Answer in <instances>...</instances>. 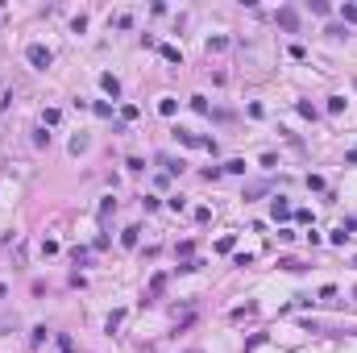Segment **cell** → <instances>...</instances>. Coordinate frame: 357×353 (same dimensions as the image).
<instances>
[{
	"instance_id": "3",
	"label": "cell",
	"mask_w": 357,
	"mask_h": 353,
	"mask_svg": "<svg viewBox=\"0 0 357 353\" xmlns=\"http://www.w3.org/2000/svg\"><path fill=\"white\" fill-rule=\"evenodd\" d=\"M100 84H104V91H112V96H117V91H121V84H117V79H112V75H104V79H100Z\"/></svg>"
},
{
	"instance_id": "5",
	"label": "cell",
	"mask_w": 357,
	"mask_h": 353,
	"mask_svg": "<svg viewBox=\"0 0 357 353\" xmlns=\"http://www.w3.org/2000/svg\"><path fill=\"white\" fill-rule=\"evenodd\" d=\"M158 112L170 116V112H175V100H170V96H166V100H158Z\"/></svg>"
},
{
	"instance_id": "2",
	"label": "cell",
	"mask_w": 357,
	"mask_h": 353,
	"mask_svg": "<svg viewBox=\"0 0 357 353\" xmlns=\"http://www.w3.org/2000/svg\"><path fill=\"white\" fill-rule=\"evenodd\" d=\"M274 216H291V204H286V199L279 195V199H274Z\"/></svg>"
},
{
	"instance_id": "4",
	"label": "cell",
	"mask_w": 357,
	"mask_h": 353,
	"mask_svg": "<svg viewBox=\"0 0 357 353\" xmlns=\"http://www.w3.org/2000/svg\"><path fill=\"white\" fill-rule=\"evenodd\" d=\"M279 21H283L286 29H295V13H291V8H283V13H279Z\"/></svg>"
},
{
	"instance_id": "6",
	"label": "cell",
	"mask_w": 357,
	"mask_h": 353,
	"mask_svg": "<svg viewBox=\"0 0 357 353\" xmlns=\"http://www.w3.org/2000/svg\"><path fill=\"white\" fill-rule=\"evenodd\" d=\"M0 299H4V287H0Z\"/></svg>"
},
{
	"instance_id": "1",
	"label": "cell",
	"mask_w": 357,
	"mask_h": 353,
	"mask_svg": "<svg viewBox=\"0 0 357 353\" xmlns=\"http://www.w3.org/2000/svg\"><path fill=\"white\" fill-rule=\"evenodd\" d=\"M25 58H29L33 67H42V71L50 67V50H46V46H29V50H25Z\"/></svg>"
}]
</instances>
